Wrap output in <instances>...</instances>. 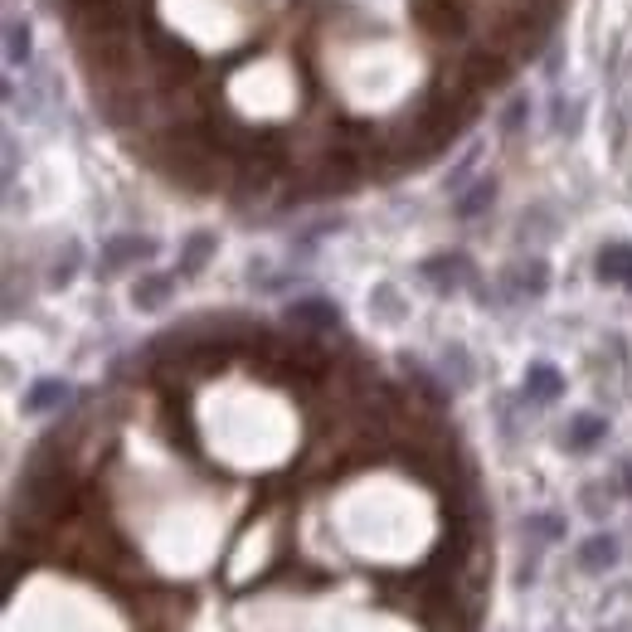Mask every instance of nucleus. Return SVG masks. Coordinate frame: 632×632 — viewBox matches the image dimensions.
Wrapping results in <instances>:
<instances>
[{
  "mask_svg": "<svg viewBox=\"0 0 632 632\" xmlns=\"http://www.w3.org/2000/svg\"><path fill=\"white\" fill-rule=\"evenodd\" d=\"M132 302L147 307V312L165 307V302H171V278H147V282H137V288H132Z\"/></svg>",
  "mask_w": 632,
  "mask_h": 632,
  "instance_id": "11",
  "label": "nucleus"
},
{
  "mask_svg": "<svg viewBox=\"0 0 632 632\" xmlns=\"http://www.w3.org/2000/svg\"><path fill=\"white\" fill-rule=\"evenodd\" d=\"M603 433H608V419H599V414H579V419L569 423V433H565V448L569 452H589Z\"/></svg>",
  "mask_w": 632,
  "mask_h": 632,
  "instance_id": "8",
  "label": "nucleus"
},
{
  "mask_svg": "<svg viewBox=\"0 0 632 632\" xmlns=\"http://www.w3.org/2000/svg\"><path fill=\"white\" fill-rule=\"evenodd\" d=\"M414 15H419L423 30H433V34H458L462 30L458 5H448V0H414Z\"/></svg>",
  "mask_w": 632,
  "mask_h": 632,
  "instance_id": "4",
  "label": "nucleus"
},
{
  "mask_svg": "<svg viewBox=\"0 0 632 632\" xmlns=\"http://www.w3.org/2000/svg\"><path fill=\"white\" fill-rule=\"evenodd\" d=\"M574 565L583 569V574H603V569L618 565V540L613 535H589V540L574 550Z\"/></svg>",
  "mask_w": 632,
  "mask_h": 632,
  "instance_id": "2",
  "label": "nucleus"
},
{
  "mask_svg": "<svg viewBox=\"0 0 632 632\" xmlns=\"http://www.w3.org/2000/svg\"><path fill=\"white\" fill-rule=\"evenodd\" d=\"M521 122H526V102H511V112H506V132H516Z\"/></svg>",
  "mask_w": 632,
  "mask_h": 632,
  "instance_id": "16",
  "label": "nucleus"
},
{
  "mask_svg": "<svg viewBox=\"0 0 632 632\" xmlns=\"http://www.w3.org/2000/svg\"><path fill=\"white\" fill-rule=\"evenodd\" d=\"M559 389H565V379H559V369L555 365H530V375H526V399L530 404H550L559 399Z\"/></svg>",
  "mask_w": 632,
  "mask_h": 632,
  "instance_id": "7",
  "label": "nucleus"
},
{
  "mask_svg": "<svg viewBox=\"0 0 632 632\" xmlns=\"http://www.w3.org/2000/svg\"><path fill=\"white\" fill-rule=\"evenodd\" d=\"M516 288L526 292V297H540L545 288H550V268L535 258V263H521V272H516Z\"/></svg>",
  "mask_w": 632,
  "mask_h": 632,
  "instance_id": "14",
  "label": "nucleus"
},
{
  "mask_svg": "<svg viewBox=\"0 0 632 632\" xmlns=\"http://www.w3.org/2000/svg\"><path fill=\"white\" fill-rule=\"evenodd\" d=\"M599 278L603 282H623V288L632 292V244L599 248Z\"/></svg>",
  "mask_w": 632,
  "mask_h": 632,
  "instance_id": "5",
  "label": "nucleus"
},
{
  "mask_svg": "<svg viewBox=\"0 0 632 632\" xmlns=\"http://www.w3.org/2000/svg\"><path fill=\"white\" fill-rule=\"evenodd\" d=\"M288 321L292 326H307V331H336L341 326V312L321 297H307V302H292L288 307Z\"/></svg>",
  "mask_w": 632,
  "mask_h": 632,
  "instance_id": "1",
  "label": "nucleus"
},
{
  "mask_svg": "<svg viewBox=\"0 0 632 632\" xmlns=\"http://www.w3.org/2000/svg\"><path fill=\"white\" fill-rule=\"evenodd\" d=\"M423 278H438V282H443V292H452V282L467 278V263H462V258H428Z\"/></svg>",
  "mask_w": 632,
  "mask_h": 632,
  "instance_id": "12",
  "label": "nucleus"
},
{
  "mask_svg": "<svg viewBox=\"0 0 632 632\" xmlns=\"http://www.w3.org/2000/svg\"><path fill=\"white\" fill-rule=\"evenodd\" d=\"M492 200H496V185H492V181H476L467 195L458 200V214H462V219H476V214L492 205Z\"/></svg>",
  "mask_w": 632,
  "mask_h": 632,
  "instance_id": "13",
  "label": "nucleus"
},
{
  "mask_svg": "<svg viewBox=\"0 0 632 632\" xmlns=\"http://www.w3.org/2000/svg\"><path fill=\"white\" fill-rule=\"evenodd\" d=\"M68 399V385L64 379H34L25 389V414H49V409H64Z\"/></svg>",
  "mask_w": 632,
  "mask_h": 632,
  "instance_id": "6",
  "label": "nucleus"
},
{
  "mask_svg": "<svg viewBox=\"0 0 632 632\" xmlns=\"http://www.w3.org/2000/svg\"><path fill=\"white\" fill-rule=\"evenodd\" d=\"M623 492L632 496V462H628V467H623Z\"/></svg>",
  "mask_w": 632,
  "mask_h": 632,
  "instance_id": "17",
  "label": "nucleus"
},
{
  "mask_svg": "<svg viewBox=\"0 0 632 632\" xmlns=\"http://www.w3.org/2000/svg\"><path fill=\"white\" fill-rule=\"evenodd\" d=\"M30 49H34V40H30L25 15H10V25H5V64L10 68H25L30 64Z\"/></svg>",
  "mask_w": 632,
  "mask_h": 632,
  "instance_id": "9",
  "label": "nucleus"
},
{
  "mask_svg": "<svg viewBox=\"0 0 632 632\" xmlns=\"http://www.w3.org/2000/svg\"><path fill=\"white\" fill-rule=\"evenodd\" d=\"M526 530H530V535H540V540H559V535H565V526H559L555 516H530V521H526Z\"/></svg>",
  "mask_w": 632,
  "mask_h": 632,
  "instance_id": "15",
  "label": "nucleus"
},
{
  "mask_svg": "<svg viewBox=\"0 0 632 632\" xmlns=\"http://www.w3.org/2000/svg\"><path fill=\"white\" fill-rule=\"evenodd\" d=\"M209 254H214V234H195L185 244V254H181V272H185V278H195V272L209 263Z\"/></svg>",
  "mask_w": 632,
  "mask_h": 632,
  "instance_id": "10",
  "label": "nucleus"
},
{
  "mask_svg": "<svg viewBox=\"0 0 632 632\" xmlns=\"http://www.w3.org/2000/svg\"><path fill=\"white\" fill-rule=\"evenodd\" d=\"M151 254H156V244H151V238H137V234L112 238V244L102 248V272H117V268H127V263H141V258H151Z\"/></svg>",
  "mask_w": 632,
  "mask_h": 632,
  "instance_id": "3",
  "label": "nucleus"
}]
</instances>
